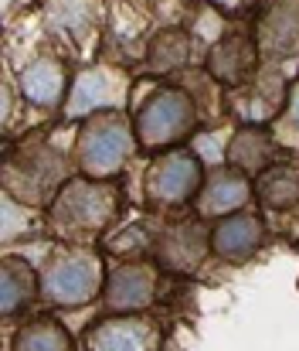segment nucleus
Here are the masks:
<instances>
[{
	"label": "nucleus",
	"mask_w": 299,
	"mask_h": 351,
	"mask_svg": "<svg viewBox=\"0 0 299 351\" xmlns=\"http://www.w3.org/2000/svg\"><path fill=\"white\" fill-rule=\"evenodd\" d=\"M116 212V191L105 184H92V181H68L65 191L58 195L51 219L58 229L65 232H96L102 226H109Z\"/></svg>",
	"instance_id": "1"
},
{
	"label": "nucleus",
	"mask_w": 299,
	"mask_h": 351,
	"mask_svg": "<svg viewBox=\"0 0 299 351\" xmlns=\"http://www.w3.org/2000/svg\"><path fill=\"white\" fill-rule=\"evenodd\" d=\"M129 147H133V133H129L126 119H92V123H86V130L79 136V167L89 178H109L122 167Z\"/></svg>",
	"instance_id": "2"
},
{
	"label": "nucleus",
	"mask_w": 299,
	"mask_h": 351,
	"mask_svg": "<svg viewBox=\"0 0 299 351\" xmlns=\"http://www.w3.org/2000/svg\"><path fill=\"white\" fill-rule=\"evenodd\" d=\"M194 123V110H191V99L184 93H157L136 117V136L143 147H164V143H174L177 136H184Z\"/></svg>",
	"instance_id": "3"
},
{
	"label": "nucleus",
	"mask_w": 299,
	"mask_h": 351,
	"mask_svg": "<svg viewBox=\"0 0 299 351\" xmlns=\"http://www.w3.org/2000/svg\"><path fill=\"white\" fill-rule=\"evenodd\" d=\"M96 290H99V266L92 256H62L44 269V297L62 307L89 304Z\"/></svg>",
	"instance_id": "4"
},
{
	"label": "nucleus",
	"mask_w": 299,
	"mask_h": 351,
	"mask_svg": "<svg viewBox=\"0 0 299 351\" xmlns=\"http://www.w3.org/2000/svg\"><path fill=\"white\" fill-rule=\"evenodd\" d=\"M200 184V164L194 154L187 150H177V154H167L153 164L150 178H146V191L153 202L160 205H181L187 202Z\"/></svg>",
	"instance_id": "5"
},
{
	"label": "nucleus",
	"mask_w": 299,
	"mask_h": 351,
	"mask_svg": "<svg viewBox=\"0 0 299 351\" xmlns=\"http://www.w3.org/2000/svg\"><path fill=\"white\" fill-rule=\"evenodd\" d=\"M153 328L143 317H112L89 335V351H153Z\"/></svg>",
	"instance_id": "6"
},
{
	"label": "nucleus",
	"mask_w": 299,
	"mask_h": 351,
	"mask_svg": "<svg viewBox=\"0 0 299 351\" xmlns=\"http://www.w3.org/2000/svg\"><path fill=\"white\" fill-rule=\"evenodd\" d=\"M153 297V273L146 266H119L112 269L109 276V287H105V304L112 311H136V307H146Z\"/></svg>",
	"instance_id": "7"
},
{
	"label": "nucleus",
	"mask_w": 299,
	"mask_h": 351,
	"mask_svg": "<svg viewBox=\"0 0 299 351\" xmlns=\"http://www.w3.org/2000/svg\"><path fill=\"white\" fill-rule=\"evenodd\" d=\"M214 252L224 256V259H245L259 249L262 242V222L252 219V215H238V219H228L221 229H214Z\"/></svg>",
	"instance_id": "8"
},
{
	"label": "nucleus",
	"mask_w": 299,
	"mask_h": 351,
	"mask_svg": "<svg viewBox=\"0 0 299 351\" xmlns=\"http://www.w3.org/2000/svg\"><path fill=\"white\" fill-rule=\"evenodd\" d=\"M21 93L34 106H55L62 99V93H65V72L58 69V62L38 58L34 65H27L21 72Z\"/></svg>",
	"instance_id": "9"
},
{
	"label": "nucleus",
	"mask_w": 299,
	"mask_h": 351,
	"mask_svg": "<svg viewBox=\"0 0 299 351\" xmlns=\"http://www.w3.org/2000/svg\"><path fill=\"white\" fill-rule=\"evenodd\" d=\"M207 65H211V75H218L221 82H242L255 65V48L245 38H228L211 51Z\"/></svg>",
	"instance_id": "10"
},
{
	"label": "nucleus",
	"mask_w": 299,
	"mask_h": 351,
	"mask_svg": "<svg viewBox=\"0 0 299 351\" xmlns=\"http://www.w3.org/2000/svg\"><path fill=\"white\" fill-rule=\"evenodd\" d=\"M204 256V235L198 226H177L164 235V245H160V259L177 269V273H187L194 269Z\"/></svg>",
	"instance_id": "11"
},
{
	"label": "nucleus",
	"mask_w": 299,
	"mask_h": 351,
	"mask_svg": "<svg viewBox=\"0 0 299 351\" xmlns=\"http://www.w3.org/2000/svg\"><path fill=\"white\" fill-rule=\"evenodd\" d=\"M112 96H116V79L109 72H82L68 99V117H82L89 110L109 106Z\"/></svg>",
	"instance_id": "12"
},
{
	"label": "nucleus",
	"mask_w": 299,
	"mask_h": 351,
	"mask_svg": "<svg viewBox=\"0 0 299 351\" xmlns=\"http://www.w3.org/2000/svg\"><path fill=\"white\" fill-rule=\"evenodd\" d=\"M245 202H248V184L235 174H218V178H211V184L200 195V212L204 215H224V212L242 208Z\"/></svg>",
	"instance_id": "13"
},
{
	"label": "nucleus",
	"mask_w": 299,
	"mask_h": 351,
	"mask_svg": "<svg viewBox=\"0 0 299 351\" xmlns=\"http://www.w3.org/2000/svg\"><path fill=\"white\" fill-rule=\"evenodd\" d=\"M265 48L276 51V55H286L296 48V38H299V14H296V3H279L269 17H265Z\"/></svg>",
	"instance_id": "14"
},
{
	"label": "nucleus",
	"mask_w": 299,
	"mask_h": 351,
	"mask_svg": "<svg viewBox=\"0 0 299 351\" xmlns=\"http://www.w3.org/2000/svg\"><path fill=\"white\" fill-rule=\"evenodd\" d=\"M259 195L272 208H289L299 202V171L293 167H272L259 181Z\"/></svg>",
	"instance_id": "15"
},
{
	"label": "nucleus",
	"mask_w": 299,
	"mask_h": 351,
	"mask_svg": "<svg viewBox=\"0 0 299 351\" xmlns=\"http://www.w3.org/2000/svg\"><path fill=\"white\" fill-rule=\"evenodd\" d=\"M269 154H272V147H269V136H265L259 126H248V130H242V133L235 136L231 150H228V157H231V160H235L242 171H259V167H265Z\"/></svg>",
	"instance_id": "16"
},
{
	"label": "nucleus",
	"mask_w": 299,
	"mask_h": 351,
	"mask_svg": "<svg viewBox=\"0 0 299 351\" xmlns=\"http://www.w3.org/2000/svg\"><path fill=\"white\" fill-rule=\"evenodd\" d=\"M14 351H68V335L58 321H34L17 335Z\"/></svg>",
	"instance_id": "17"
},
{
	"label": "nucleus",
	"mask_w": 299,
	"mask_h": 351,
	"mask_svg": "<svg viewBox=\"0 0 299 351\" xmlns=\"http://www.w3.org/2000/svg\"><path fill=\"white\" fill-rule=\"evenodd\" d=\"M187 55H191L187 34L167 31V34H160V38L153 41V48H150V65H153L157 72H174V69H181V65L187 62Z\"/></svg>",
	"instance_id": "18"
},
{
	"label": "nucleus",
	"mask_w": 299,
	"mask_h": 351,
	"mask_svg": "<svg viewBox=\"0 0 299 351\" xmlns=\"http://www.w3.org/2000/svg\"><path fill=\"white\" fill-rule=\"evenodd\" d=\"M0 276H3V311L14 314L31 297V269L24 263H17V259H7Z\"/></svg>",
	"instance_id": "19"
},
{
	"label": "nucleus",
	"mask_w": 299,
	"mask_h": 351,
	"mask_svg": "<svg viewBox=\"0 0 299 351\" xmlns=\"http://www.w3.org/2000/svg\"><path fill=\"white\" fill-rule=\"evenodd\" d=\"M51 21L55 24H65V27H79L86 21L82 0H51Z\"/></svg>",
	"instance_id": "20"
},
{
	"label": "nucleus",
	"mask_w": 299,
	"mask_h": 351,
	"mask_svg": "<svg viewBox=\"0 0 299 351\" xmlns=\"http://www.w3.org/2000/svg\"><path fill=\"white\" fill-rule=\"evenodd\" d=\"M289 117H293V123L299 126V82L293 86V93H289Z\"/></svg>",
	"instance_id": "21"
},
{
	"label": "nucleus",
	"mask_w": 299,
	"mask_h": 351,
	"mask_svg": "<svg viewBox=\"0 0 299 351\" xmlns=\"http://www.w3.org/2000/svg\"><path fill=\"white\" fill-rule=\"evenodd\" d=\"M211 3H218L221 10H238V7H245L248 0H211Z\"/></svg>",
	"instance_id": "22"
}]
</instances>
